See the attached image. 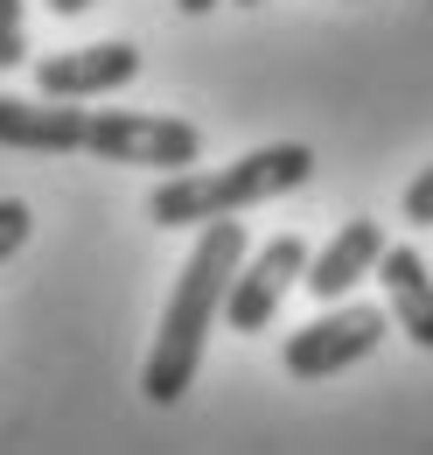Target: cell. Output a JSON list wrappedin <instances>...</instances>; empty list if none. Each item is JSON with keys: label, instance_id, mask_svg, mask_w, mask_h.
<instances>
[{"label": "cell", "instance_id": "7a4b0ae2", "mask_svg": "<svg viewBox=\"0 0 433 455\" xmlns=\"http://www.w3.org/2000/svg\"><path fill=\"white\" fill-rule=\"evenodd\" d=\"M315 175V148L308 140H272V148H252L224 169H175L147 196V218L161 231H189V225H210V218H238L252 204H272L287 189H301Z\"/></svg>", "mask_w": 433, "mask_h": 455}, {"label": "cell", "instance_id": "9c48e42d", "mask_svg": "<svg viewBox=\"0 0 433 455\" xmlns=\"http://www.w3.org/2000/svg\"><path fill=\"white\" fill-rule=\"evenodd\" d=\"M378 281H384V315L420 343V350H433V267L413 245H384Z\"/></svg>", "mask_w": 433, "mask_h": 455}, {"label": "cell", "instance_id": "277c9868", "mask_svg": "<svg viewBox=\"0 0 433 455\" xmlns=\"http://www.w3.org/2000/svg\"><path fill=\"white\" fill-rule=\"evenodd\" d=\"M384 330H391L384 308H371V301H342V308L315 315L308 330H294L287 350H279V364H287L294 379H335V371L364 364V357L384 343Z\"/></svg>", "mask_w": 433, "mask_h": 455}, {"label": "cell", "instance_id": "5bb4252c", "mask_svg": "<svg viewBox=\"0 0 433 455\" xmlns=\"http://www.w3.org/2000/svg\"><path fill=\"white\" fill-rule=\"evenodd\" d=\"M175 7H182V14H210L216 0H175Z\"/></svg>", "mask_w": 433, "mask_h": 455}, {"label": "cell", "instance_id": "9a60e30c", "mask_svg": "<svg viewBox=\"0 0 433 455\" xmlns=\"http://www.w3.org/2000/svg\"><path fill=\"white\" fill-rule=\"evenodd\" d=\"M231 7H259V0H231Z\"/></svg>", "mask_w": 433, "mask_h": 455}, {"label": "cell", "instance_id": "4fadbf2b", "mask_svg": "<svg viewBox=\"0 0 433 455\" xmlns=\"http://www.w3.org/2000/svg\"><path fill=\"white\" fill-rule=\"evenodd\" d=\"M43 7H50V14H84L91 0H43Z\"/></svg>", "mask_w": 433, "mask_h": 455}, {"label": "cell", "instance_id": "52a82bcc", "mask_svg": "<svg viewBox=\"0 0 433 455\" xmlns=\"http://www.w3.org/2000/svg\"><path fill=\"white\" fill-rule=\"evenodd\" d=\"M84 99H14L0 92V148L14 155H84Z\"/></svg>", "mask_w": 433, "mask_h": 455}, {"label": "cell", "instance_id": "8992f818", "mask_svg": "<svg viewBox=\"0 0 433 455\" xmlns=\"http://www.w3.org/2000/svg\"><path fill=\"white\" fill-rule=\"evenodd\" d=\"M140 77V50L133 43H84V50H56L35 63V92L43 99H106Z\"/></svg>", "mask_w": 433, "mask_h": 455}, {"label": "cell", "instance_id": "5b68a950", "mask_svg": "<svg viewBox=\"0 0 433 455\" xmlns=\"http://www.w3.org/2000/svg\"><path fill=\"white\" fill-rule=\"evenodd\" d=\"M301 274H308V238H294V231L266 238L259 252L238 259V274H231V287H224V323H231L238 337H259L272 315H279V301L294 294Z\"/></svg>", "mask_w": 433, "mask_h": 455}, {"label": "cell", "instance_id": "6da1fadb", "mask_svg": "<svg viewBox=\"0 0 433 455\" xmlns=\"http://www.w3.org/2000/svg\"><path fill=\"white\" fill-rule=\"evenodd\" d=\"M245 259V225L238 218H210L196 225V252L182 267V281L161 308V330H154V350H147V371H140V393L154 406H175V399L196 386V364H203V343L224 323V287Z\"/></svg>", "mask_w": 433, "mask_h": 455}, {"label": "cell", "instance_id": "8fae6325", "mask_svg": "<svg viewBox=\"0 0 433 455\" xmlns=\"http://www.w3.org/2000/svg\"><path fill=\"white\" fill-rule=\"evenodd\" d=\"M28 231H35V211H28L21 196H0V267L28 245Z\"/></svg>", "mask_w": 433, "mask_h": 455}, {"label": "cell", "instance_id": "7c38bea8", "mask_svg": "<svg viewBox=\"0 0 433 455\" xmlns=\"http://www.w3.org/2000/svg\"><path fill=\"white\" fill-rule=\"evenodd\" d=\"M398 211H405V225H433V162L413 182H405V196H398Z\"/></svg>", "mask_w": 433, "mask_h": 455}, {"label": "cell", "instance_id": "3957f363", "mask_svg": "<svg viewBox=\"0 0 433 455\" xmlns=\"http://www.w3.org/2000/svg\"><path fill=\"white\" fill-rule=\"evenodd\" d=\"M84 155L119 169H196L203 162V126L175 113H91L84 119Z\"/></svg>", "mask_w": 433, "mask_h": 455}, {"label": "cell", "instance_id": "30bf717a", "mask_svg": "<svg viewBox=\"0 0 433 455\" xmlns=\"http://www.w3.org/2000/svg\"><path fill=\"white\" fill-rule=\"evenodd\" d=\"M28 63V14L21 0H0V70H21Z\"/></svg>", "mask_w": 433, "mask_h": 455}, {"label": "cell", "instance_id": "ba28073f", "mask_svg": "<svg viewBox=\"0 0 433 455\" xmlns=\"http://www.w3.org/2000/svg\"><path fill=\"white\" fill-rule=\"evenodd\" d=\"M378 259H384V225L378 218H350L322 252H308V274L301 281H308V294H322V301H342L364 274H378Z\"/></svg>", "mask_w": 433, "mask_h": 455}]
</instances>
